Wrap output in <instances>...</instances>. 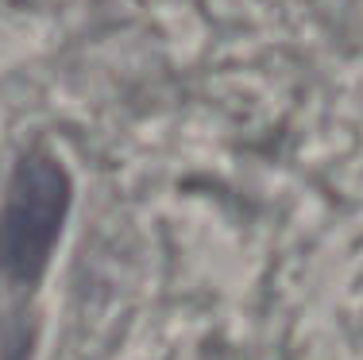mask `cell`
Listing matches in <instances>:
<instances>
[{
    "label": "cell",
    "instance_id": "obj_1",
    "mask_svg": "<svg viewBox=\"0 0 363 360\" xmlns=\"http://www.w3.org/2000/svg\"><path fill=\"white\" fill-rule=\"evenodd\" d=\"M66 213V178L55 163H20L0 213V268L16 279H35Z\"/></svg>",
    "mask_w": 363,
    "mask_h": 360
}]
</instances>
